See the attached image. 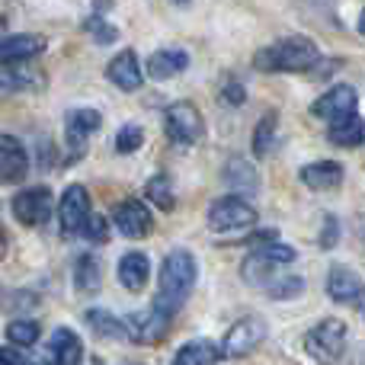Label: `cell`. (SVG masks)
<instances>
[{
  "instance_id": "obj_1",
  "label": "cell",
  "mask_w": 365,
  "mask_h": 365,
  "mask_svg": "<svg viewBox=\"0 0 365 365\" xmlns=\"http://www.w3.org/2000/svg\"><path fill=\"white\" fill-rule=\"evenodd\" d=\"M321 58L317 45L304 36H292L282 38V42L269 45V48H259L253 55V64L257 71H276V74H302V71H311Z\"/></svg>"
},
{
  "instance_id": "obj_2",
  "label": "cell",
  "mask_w": 365,
  "mask_h": 365,
  "mask_svg": "<svg viewBox=\"0 0 365 365\" xmlns=\"http://www.w3.org/2000/svg\"><path fill=\"white\" fill-rule=\"evenodd\" d=\"M195 285V259L189 250H173L167 253L164 266H160V295L154 298L158 304H164L167 311H177L186 295Z\"/></svg>"
},
{
  "instance_id": "obj_3",
  "label": "cell",
  "mask_w": 365,
  "mask_h": 365,
  "mask_svg": "<svg viewBox=\"0 0 365 365\" xmlns=\"http://www.w3.org/2000/svg\"><path fill=\"white\" fill-rule=\"evenodd\" d=\"M304 349H308L311 359H317L321 365H336L343 359V349H346V324L327 317L317 327L308 330L304 336Z\"/></svg>"
},
{
  "instance_id": "obj_4",
  "label": "cell",
  "mask_w": 365,
  "mask_h": 365,
  "mask_svg": "<svg viewBox=\"0 0 365 365\" xmlns=\"http://www.w3.org/2000/svg\"><path fill=\"white\" fill-rule=\"evenodd\" d=\"M295 263V250L285 244H266L247 257L244 263V279L250 285H266L269 279H276L282 272V266Z\"/></svg>"
},
{
  "instance_id": "obj_5",
  "label": "cell",
  "mask_w": 365,
  "mask_h": 365,
  "mask_svg": "<svg viewBox=\"0 0 365 365\" xmlns=\"http://www.w3.org/2000/svg\"><path fill=\"white\" fill-rule=\"evenodd\" d=\"M164 132H167V138H173L177 145H199L202 135H205V122H202V113L192 103L180 100V103H173V106H167Z\"/></svg>"
},
{
  "instance_id": "obj_6",
  "label": "cell",
  "mask_w": 365,
  "mask_h": 365,
  "mask_svg": "<svg viewBox=\"0 0 365 365\" xmlns=\"http://www.w3.org/2000/svg\"><path fill=\"white\" fill-rule=\"evenodd\" d=\"M170 317H173V311H167L164 304L154 302L145 314H128L122 324H125L128 340L145 343V346H154V343H160L167 334H170Z\"/></svg>"
},
{
  "instance_id": "obj_7",
  "label": "cell",
  "mask_w": 365,
  "mask_h": 365,
  "mask_svg": "<svg viewBox=\"0 0 365 365\" xmlns=\"http://www.w3.org/2000/svg\"><path fill=\"white\" fill-rule=\"evenodd\" d=\"M257 225V212L250 202L237 199V195H225V199L212 202L208 208V227L218 234H231V231H244V227Z\"/></svg>"
},
{
  "instance_id": "obj_8",
  "label": "cell",
  "mask_w": 365,
  "mask_h": 365,
  "mask_svg": "<svg viewBox=\"0 0 365 365\" xmlns=\"http://www.w3.org/2000/svg\"><path fill=\"white\" fill-rule=\"evenodd\" d=\"M266 334H269V330H266V324L259 321V317H244V321H237L227 330L225 343H221V356H225V359H240V356L253 353V349L266 340Z\"/></svg>"
},
{
  "instance_id": "obj_9",
  "label": "cell",
  "mask_w": 365,
  "mask_h": 365,
  "mask_svg": "<svg viewBox=\"0 0 365 365\" xmlns=\"http://www.w3.org/2000/svg\"><path fill=\"white\" fill-rule=\"evenodd\" d=\"M51 208H55V202H51V192L45 186L23 189V192H16V199H13V215H16V221L26 227H42L45 221L51 218Z\"/></svg>"
},
{
  "instance_id": "obj_10",
  "label": "cell",
  "mask_w": 365,
  "mask_h": 365,
  "mask_svg": "<svg viewBox=\"0 0 365 365\" xmlns=\"http://www.w3.org/2000/svg\"><path fill=\"white\" fill-rule=\"evenodd\" d=\"M58 215H61V234L74 237V234L83 231V225H87V218H90V192L81 186V182L64 189Z\"/></svg>"
},
{
  "instance_id": "obj_11",
  "label": "cell",
  "mask_w": 365,
  "mask_h": 365,
  "mask_svg": "<svg viewBox=\"0 0 365 365\" xmlns=\"http://www.w3.org/2000/svg\"><path fill=\"white\" fill-rule=\"evenodd\" d=\"M356 103H359L356 90L346 87V83H340V87L327 90L321 100L311 103V115H314V119H324V122H340V119H346V115L356 113Z\"/></svg>"
},
{
  "instance_id": "obj_12",
  "label": "cell",
  "mask_w": 365,
  "mask_h": 365,
  "mask_svg": "<svg viewBox=\"0 0 365 365\" xmlns=\"http://www.w3.org/2000/svg\"><path fill=\"white\" fill-rule=\"evenodd\" d=\"M113 221H115V227H119L125 237H132V240L148 237V234H151V227H154L151 212H148V205L141 199L119 202V205H115V212H113Z\"/></svg>"
},
{
  "instance_id": "obj_13",
  "label": "cell",
  "mask_w": 365,
  "mask_h": 365,
  "mask_svg": "<svg viewBox=\"0 0 365 365\" xmlns=\"http://www.w3.org/2000/svg\"><path fill=\"white\" fill-rule=\"evenodd\" d=\"M26 173H29L26 148L19 145L13 135H0V182H6V186L23 182Z\"/></svg>"
},
{
  "instance_id": "obj_14",
  "label": "cell",
  "mask_w": 365,
  "mask_h": 365,
  "mask_svg": "<svg viewBox=\"0 0 365 365\" xmlns=\"http://www.w3.org/2000/svg\"><path fill=\"white\" fill-rule=\"evenodd\" d=\"M100 113L96 109H74V113L68 115V122H64V141L71 145V158H81L83 154V145H87V138L100 128Z\"/></svg>"
},
{
  "instance_id": "obj_15",
  "label": "cell",
  "mask_w": 365,
  "mask_h": 365,
  "mask_svg": "<svg viewBox=\"0 0 365 365\" xmlns=\"http://www.w3.org/2000/svg\"><path fill=\"white\" fill-rule=\"evenodd\" d=\"M362 292H365L362 279L356 276L349 266H334V269H330V276H327V295L334 298L336 304H356L362 298Z\"/></svg>"
},
{
  "instance_id": "obj_16",
  "label": "cell",
  "mask_w": 365,
  "mask_h": 365,
  "mask_svg": "<svg viewBox=\"0 0 365 365\" xmlns=\"http://www.w3.org/2000/svg\"><path fill=\"white\" fill-rule=\"evenodd\" d=\"M106 77H109V81H113L119 90H125V93L138 90V87H141V64H138V55H135L132 48L119 51V55L109 61Z\"/></svg>"
},
{
  "instance_id": "obj_17",
  "label": "cell",
  "mask_w": 365,
  "mask_h": 365,
  "mask_svg": "<svg viewBox=\"0 0 365 365\" xmlns=\"http://www.w3.org/2000/svg\"><path fill=\"white\" fill-rule=\"evenodd\" d=\"M32 87H42L38 71H32L26 61H0V93H19Z\"/></svg>"
},
{
  "instance_id": "obj_18",
  "label": "cell",
  "mask_w": 365,
  "mask_h": 365,
  "mask_svg": "<svg viewBox=\"0 0 365 365\" xmlns=\"http://www.w3.org/2000/svg\"><path fill=\"white\" fill-rule=\"evenodd\" d=\"M45 51V38L32 36V32H19V36H4L0 42V61H32L36 55Z\"/></svg>"
},
{
  "instance_id": "obj_19",
  "label": "cell",
  "mask_w": 365,
  "mask_h": 365,
  "mask_svg": "<svg viewBox=\"0 0 365 365\" xmlns=\"http://www.w3.org/2000/svg\"><path fill=\"white\" fill-rule=\"evenodd\" d=\"M302 182L314 192H327V189H336L343 182V167L336 160H317V164H308L302 170Z\"/></svg>"
},
{
  "instance_id": "obj_20",
  "label": "cell",
  "mask_w": 365,
  "mask_h": 365,
  "mask_svg": "<svg viewBox=\"0 0 365 365\" xmlns=\"http://www.w3.org/2000/svg\"><path fill=\"white\" fill-rule=\"evenodd\" d=\"M148 276H151V263L141 250H132L119 259V282L125 285L128 292H141L148 285Z\"/></svg>"
},
{
  "instance_id": "obj_21",
  "label": "cell",
  "mask_w": 365,
  "mask_h": 365,
  "mask_svg": "<svg viewBox=\"0 0 365 365\" xmlns=\"http://www.w3.org/2000/svg\"><path fill=\"white\" fill-rule=\"evenodd\" d=\"M51 359H55V365H81V359H83L81 336L68 327H58L55 334H51Z\"/></svg>"
},
{
  "instance_id": "obj_22",
  "label": "cell",
  "mask_w": 365,
  "mask_h": 365,
  "mask_svg": "<svg viewBox=\"0 0 365 365\" xmlns=\"http://www.w3.org/2000/svg\"><path fill=\"white\" fill-rule=\"evenodd\" d=\"M186 64H189V55L180 48L154 51V55L148 58V74H151L154 81H170V77H177L186 71Z\"/></svg>"
},
{
  "instance_id": "obj_23",
  "label": "cell",
  "mask_w": 365,
  "mask_h": 365,
  "mask_svg": "<svg viewBox=\"0 0 365 365\" xmlns=\"http://www.w3.org/2000/svg\"><path fill=\"white\" fill-rule=\"evenodd\" d=\"M330 145L336 148H359L365 145V119H359V115H346V119L340 122H330V132H327Z\"/></svg>"
},
{
  "instance_id": "obj_24",
  "label": "cell",
  "mask_w": 365,
  "mask_h": 365,
  "mask_svg": "<svg viewBox=\"0 0 365 365\" xmlns=\"http://www.w3.org/2000/svg\"><path fill=\"white\" fill-rule=\"evenodd\" d=\"M221 359L218 343L212 340H189L186 346H180V353L173 356V365H215Z\"/></svg>"
},
{
  "instance_id": "obj_25",
  "label": "cell",
  "mask_w": 365,
  "mask_h": 365,
  "mask_svg": "<svg viewBox=\"0 0 365 365\" xmlns=\"http://www.w3.org/2000/svg\"><path fill=\"white\" fill-rule=\"evenodd\" d=\"M103 282V272H100V263H96L90 253H83L77 259V269H74V285L77 292H96Z\"/></svg>"
},
{
  "instance_id": "obj_26",
  "label": "cell",
  "mask_w": 365,
  "mask_h": 365,
  "mask_svg": "<svg viewBox=\"0 0 365 365\" xmlns=\"http://www.w3.org/2000/svg\"><path fill=\"white\" fill-rule=\"evenodd\" d=\"M266 292H269V298H279V302H285V298H298L304 292V279L302 276H292V272H279L276 279H269V282L263 285Z\"/></svg>"
},
{
  "instance_id": "obj_27",
  "label": "cell",
  "mask_w": 365,
  "mask_h": 365,
  "mask_svg": "<svg viewBox=\"0 0 365 365\" xmlns=\"http://www.w3.org/2000/svg\"><path fill=\"white\" fill-rule=\"evenodd\" d=\"M225 177L234 192H257V170L250 164H244V160H231Z\"/></svg>"
},
{
  "instance_id": "obj_28",
  "label": "cell",
  "mask_w": 365,
  "mask_h": 365,
  "mask_svg": "<svg viewBox=\"0 0 365 365\" xmlns=\"http://www.w3.org/2000/svg\"><path fill=\"white\" fill-rule=\"evenodd\" d=\"M87 324H90V330H93V334L106 336V340H113V336H125V324L115 321V317L109 314V311H103V308L87 311Z\"/></svg>"
},
{
  "instance_id": "obj_29",
  "label": "cell",
  "mask_w": 365,
  "mask_h": 365,
  "mask_svg": "<svg viewBox=\"0 0 365 365\" xmlns=\"http://www.w3.org/2000/svg\"><path fill=\"white\" fill-rule=\"evenodd\" d=\"M6 340L13 346H32L38 340V324L29 321V317H19V321L6 324Z\"/></svg>"
},
{
  "instance_id": "obj_30",
  "label": "cell",
  "mask_w": 365,
  "mask_h": 365,
  "mask_svg": "<svg viewBox=\"0 0 365 365\" xmlns=\"http://www.w3.org/2000/svg\"><path fill=\"white\" fill-rule=\"evenodd\" d=\"M145 192H148V199H151L154 205L160 208V212H170V208H173V189H170V180H167L164 173L148 180Z\"/></svg>"
},
{
  "instance_id": "obj_31",
  "label": "cell",
  "mask_w": 365,
  "mask_h": 365,
  "mask_svg": "<svg viewBox=\"0 0 365 365\" xmlns=\"http://www.w3.org/2000/svg\"><path fill=\"white\" fill-rule=\"evenodd\" d=\"M272 135H276V113H266L263 119H259L257 132H253V154H257V158H266V154H269Z\"/></svg>"
},
{
  "instance_id": "obj_32",
  "label": "cell",
  "mask_w": 365,
  "mask_h": 365,
  "mask_svg": "<svg viewBox=\"0 0 365 365\" xmlns=\"http://www.w3.org/2000/svg\"><path fill=\"white\" fill-rule=\"evenodd\" d=\"M141 145H145V132H141V125H125L119 135H115V151L119 154H132V151H138Z\"/></svg>"
},
{
  "instance_id": "obj_33",
  "label": "cell",
  "mask_w": 365,
  "mask_h": 365,
  "mask_svg": "<svg viewBox=\"0 0 365 365\" xmlns=\"http://www.w3.org/2000/svg\"><path fill=\"white\" fill-rule=\"evenodd\" d=\"M83 29H87L100 45H109V42H115V38H119V29H115V26H109L103 16H90L87 23H83Z\"/></svg>"
},
{
  "instance_id": "obj_34",
  "label": "cell",
  "mask_w": 365,
  "mask_h": 365,
  "mask_svg": "<svg viewBox=\"0 0 365 365\" xmlns=\"http://www.w3.org/2000/svg\"><path fill=\"white\" fill-rule=\"evenodd\" d=\"M83 237L90 240V244H106V237H109V225H106V218H100V215H93L90 212V218H87V225H83Z\"/></svg>"
},
{
  "instance_id": "obj_35",
  "label": "cell",
  "mask_w": 365,
  "mask_h": 365,
  "mask_svg": "<svg viewBox=\"0 0 365 365\" xmlns=\"http://www.w3.org/2000/svg\"><path fill=\"white\" fill-rule=\"evenodd\" d=\"M336 231H340V227H336V218H334V215H327V221H324V234H321V247H324V250H330V247L336 244Z\"/></svg>"
},
{
  "instance_id": "obj_36",
  "label": "cell",
  "mask_w": 365,
  "mask_h": 365,
  "mask_svg": "<svg viewBox=\"0 0 365 365\" xmlns=\"http://www.w3.org/2000/svg\"><path fill=\"white\" fill-rule=\"evenodd\" d=\"M0 365H26L19 346H0Z\"/></svg>"
},
{
  "instance_id": "obj_37",
  "label": "cell",
  "mask_w": 365,
  "mask_h": 365,
  "mask_svg": "<svg viewBox=\"0 0 365 365\" xmlns=\"http://www.w3.org/2000/svg\"><path fill=\"white\" fill-rule=\"evenodd\" d=\"M225 100H227V103H244V100H247L244 87H240V83H227V90H225Z\"/></svg>"
},
{
  "instance_id": "obj_38",
  "label": "cell",
  "mask_w": 365,
  "mask_h": 365,
  "mask_svg": "<svg viewBox=\"0 0 365 365\" xmlns=\"http://www.w3.org/2000/svg\"><path fill=\"white\" fill-rule=\"evenodd\" d=\"M272 240H276V231H259V234H253L247 244L250 247H266V244H272Z\"/></svg>"
},
{
  "instance_id": "obj_39",
  "label": "cell",
  "mask_w": 365,
  "mask_h": 365,
  "mask_svg": "<svg viewBox=\"0 0 365 365\" xmlns=\"http://www.w3.org/2000/svg\"><path fill=\"white\" fill-rule=\"evenodd\" d=\"M4 257H6V231L0 227V259H4Z\"/></svg>"
},
{
  "instance_id": "obj_40",
  "label": "cell",
  "mask_w": 365,
  "mask_h": 365,
  "mask_svg": "<svg viewBox=\"0 0 365 365\" xmlns=\"http://www.w3.org/2000/svg\"><path fill=\"white\" fill-rule=\"evenodd\" d=\"M359 32L365 36V10H362V16H359Z\"/></svg>"
},
{
  "instance_id": "obj_41",
  "label": "cell",
  "mask_w": 365,
  "mask_h": 365,
  "mask_svg": "<svg viewBox=\"0 0 365 365\" xmlns=\"http://www.w3.org/2000/svg\"><path fill=\"white\" fill-rule=\"evenodd\" d=\"M359 308H362V317H365V292H362V298H359Z\"/></svg>"
},
{
  "instance_id": "obj_42",
  "label": "cell",
  "mask_w": 365,
  "mask_h": 365,
  "mask_svg": "<svg viewBox=\"0 0 365 365\" xmlns=\"http://www.w3.org/2000/svg\"><path fill=\"white\" fill-rule=\"evenodd\" d=\"M173 4H189V0H173Z\"/></svg>"
}]
</instances>
